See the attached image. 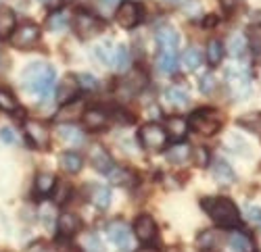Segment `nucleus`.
<instances>
[{"label":"nucleus","instance_id":"22","mask_svg":"<svg viewBox=\"0 0 261 252\" xmlns=\"http://www.w3.org/2000/svg\"><path fill=\"white\" fill-rule=\"evenodd\" d=\"M165 100L171 104V107H180V109H184V107H188L190 96H188V92H186L184 88L173 86V88H167V92H165Z\"/></svg>","mask_w":261,"mask_h":252},{"label":"nucleus","instance_id":"10","mask_svg":"<svg viewBox=\"0 0 261 252\" xmlns=\"http://www.w3.org/2000/svg\"><path fill=\"white\" fill-rule=\"evenodd\" d=\"M73 25H75V32L80 38H92L100 32V21L90 15V13H77L75 15V21H73Z\"/></svg>","mask_w":261,"mask_h":252},{"label":"nucleus","instance_id":"29","mask_svg":"<svg viewBox=\"0 0 261 252\" xmlns=\"http://www.w3.org/2000/svg\"><path fill=\"white\" fill-rule=\"evenodd\" d=\"M57 187V177L53 173H40L36 177V192L42 196H48Z\"/></svg>","mask_w":261,"mask_h":252},{"label":"nucleus","instance_id":"38","mask_svg":"<svg viewBox=\"0 0 261 252\" xmlns=\"http://www.w3.org/2000/svg\"><path fill=\"white\" fill-rule=\"evenodd\" d=\"M190 156L194 159V163H197L199 167H205L207 161H209V152H207V148H203V146H197L194 150H190Z\"/></svg>","mask_w":261,"mask_h":252},{"label":"nucleus","instance_id":"6","mask_svg":"<svg viewBox=\"0 0 261 252\" xmlns=\"http://www.w3.org/2000/svg\"><path fill=\"white\" fill-rule=\"evenodd\" d=\"M107 236L121 252L132 250V229H129L123 221H113L107 225Z\"/></svg>","mask_w":261,"mask_h":252},{"label":"nucleus","instance_id":"25","mask_svg":"<svg viewBox=\"0 0 261 252\" xmlns=\"http://www.w3.org/2000/svg\"><path fill=\"white\" fill-rule=\"evenodd\" d=\"M182 62H184V67H186L188 71H197V69L203 65V54H201V50L194 48V46L186 48L184 54H182Z\"/></svg>","mask_w":261,"mask_h":252},{"label":"nucleus","instance_id":"27","mask_svg":"<svg viewBox=\"0 0 261 252\" xmlns=\"http://www.w3.org/2000/svg\"><path fill=\"white\" fill-rule=\"evenodd\" d=\"M82 248L86 252H107V248H105V244L96 232H86L82 236Z\"/></svg>","mask_w":261,"mask_h":252},{"label":"nucleus","instance_id":"36","mask_svg":"<svg viewBox=\"0 0 261 252\" xmlns=\"http://www.w3.org/2000/svg\"><path fill=\"white\" fill-rule=\"evenodd\" d=\"M75 83H77L80 88H84V90H96V88H98L96 77H94V75H88V73H80V75L75 77Z\"/></svg>","mask_w":261,"mask_h":252},{"label":"nucleus","instance_id":"21","mask_svg":"<svg viewBox=\"0 0 261 252\" xmlns=\"http://www.w3.org/2000/svg\"><path fill=\"white\" fill-rule=\"evenodd\" d=\"M82 113H86V104H84V100H75V102H69V104H65V107H61L57 119L59 121H75Z\"/></svg>","mask_w":261,"mask_h":252},{"label":"nucleus","instance_id":"26","mask_svg":"<svg viewBox=\"0 0 261 252\" xmlns=\"http://www.w3.org/2000/svg\"><path fill=\"white\" fill-rule=\"evenodd\" d=\"M178 52H159L157 56V67L163 73H173L178 69Z\"/></svg>","mask_w":261,"mask_h":252},{"label":"nucleus","instance_id":"43","mask_svg":"<svg viewBox=\"0 0 261 252\" xmlns=\"http://www.w3.org/2000/svg\"><path fill=\"white\" fill-rule=\"evenodd\" d=\"M107 3H109V5H115V3H119V0H107Z\"/></svg>","mask_w":261,"mask_h":252},{"label":"nucleus","instance_id":"1","mask_svg":"<svg viewBox=\"0 0 261 252\" xmlns=\"http://www.w3.org/2000/svg\"><path fill=\"white\" fill-rule=\"evenodd\" d=\"M57 83V71L48 62H30V65L21 71V86L25 92L34 94L40 100H46L48 96H53Z\"/></svg>","mask_w":261,"mask_h":252},{"label":"nucleus","instance_id":"9","mask_svg":"<svg viewBox=\"0 0 261 252\" xmlns=\"http://www.w3.org/2000/svg\"><path fill=\"white\" fill-rule=\"evenodd\" d=\"M25 134L30 138V142L36 146V148H46L48 142H50V132L44 123H40V121H25Z\"/></svg>","mask_w":261,"mask_h":252},{"label":"nucleus","instance_id":"17","mask_svg":"<svg viewBox=\"0 0 261 252\" xmlns=\"http://www.w3.org/2000/svg\"><path fill=\"white\" fill-rule=\"evenodd\" d=\"M80 225H82V223H80V217L73 215V213H61L59 223H57L61 236H73V234H77Z\"/></svg>","mask_w":261,"mask_h":252},{"label":"nucleus","instance_id":"3","mask_svg":"<svg viewBox=\"0 0 261 252\" xmlns=\"http://www.w3.org/2000/svg\"><path fill=\"white\" fill-rule=\"evenodd\" d=\"M138 140H140V144L144 146L146 150H163L169 138H167V134H165V130L161 128V125L146 123L138 132Z\"/></svg>","mask_w":261,"mask_h":252},{"label":"nucleus","instance_id":"11","mask_svg":"<svg viewBox=\"0 0 261 252\" xmlns=\"http://www.w3.org/2000/svg\"><path fill=\"white\" fill-rule=\"evenodd\" d=\"M134 234L142 244H150L157 238V223L150 215H140L134 223Z\"/></svg>","mask_w":261,"mask_h":252},{"label":"nucleus","instance_id":"19","mask_svg":"<svg viewBox=\"0 0 261 252\" xmlns=\"http://www.w3.org/2000/svg\"><path fill=\"white\" fill-rule=\"evenodd\" d=\"M167 138L171 140H184L188 134V121L184 117H171L167 121V130H165Z\"/></svg>","mask_w":261,"mask_h":252},{"label":"nucleus","instance_id":"41","mask_svg":"<svg viewBox=\"0 0 261 252\" xmlns=\"http://www.w3.org/2000/svg\"><path fill=\"white\" fill-rule=\"evenodd\" d=\"M0 140L3 142H7V144H17V136H15V132L11 130V128H3L0 130Z\"/></svg>","mask_w":261,"mask_h":252},{"label":"nucleus","instance_id":"8","mask_svg":"<svg viewBox=\"0 0 261 252\" xmlns=\"http://www.w3.org/2000/svg\"><path fill=\"white\" fill-rule=\"evenodd\" d=\"M115 19L123 29H132L140 21V7L136 3H132V0H123L115 13Z\"/></svg>","mask_w":261,"mask_h":252},{"label":"nucleus","instance_id":"14","mask_svg":"<svg viewBox=\"0 0 261 252\" xmlns=\"http://www.w3.org/2000/svg\"><path fill=\"white\" fill-rule=\"evenodd\" d=\"M222 242H224V236L217 232V229H207V232L199 234V238H197V246H199L201 252H215V250H220Z\"/></svg>","mask_w":261,"mask_h":252},{"label":"nucleus","instance_id":"44","mask_svg":"<svg viewBox=\"0 0 261 252\" xmlns=\"http://www.w3.org/2000/svg\"><path fill=\"white\" fill-rule=\"evenodd\" d=\"M40 3H50V0H40Z\"/></svg>","mask_w":261,"mask_h":252},{"label":"nucleus","instance_id":"35","mask_svg":"<svg viewBox=\"0 0 261 252\" xmlns=\"http://www.w3.org/2000/svg\"><path fill=\"white\" fill-rule=\"evenodd\" d=\"M0 109L7 113H17L19 111V102L9 90H0Z\"/></svg>","mask_w":261,"mask_h":252},{"label":"nucleus","instance_id":"34","mask_svg":"<svg viewBox=\"0 0 261 252\" xmlns=\"http://www.w3.org/2000/svg\"><path fill=\"white\" fill-rule=\"evenodd\" d=\"M228 52L232 56H243L247 52V38L243 34H234L228 42Z\"/></svg>","mask_w":261,"mask_h":252},{"label":"nucleus","instance_id":"37","mask_svg":"<svg viewBox=\"0 0 261 252\" xmlns=\"http://www.w3.org/2000/svg\"><path fill=\"white\" fill-rule=\"evenodd\" d=\"M73 88H75V81H73V77H67L63 81V86H59L57 88V94H59V98H71L73 96Z\"/></svg>","mask_w":261,"mask_h":252},{"label":"nucleus","instance_id":"7","mask_svg":"<svg viewBox=\"0 0 261 252\" xmlns=\"http://www.w3.org/2000/svg\"><path fill=\"white\" fill-rule=\"evenodd\" d=\"M40 40V27L34 23H25L19 29L15 27V32L11 34V42L15 48H34Z\"/></svg>","mask_w":261,"mask_h":252},{"label":"nucleus","instance_id":"5","mask_svg":"<svg viewBox=\"0 0 261 252\" xmlns=\"http://www.w3.org/2000/svg\"><path fill=\"white\" fill-rule=\"evenodd\" d=\"M190 125L197 130L201 136H213L222 128V119L215 115V111H199L190 119Z\"/></svg>","mask_w":261,"mask_h":252},{"label":"nucleus","instance_id":"33","mask_svg":"<svg viewBox=\"0 0 261 252\" xmlns=\"http://www.w3.org/2000/svg\"><path fill=\"white\" fill-rule=\"evenodd\" d=\"M230 246H232L234 252H251V250H253V242H251L249 236L243 234V232H234V234L230 236Z\"/></svg>","mask_w":261,"mask_h":252},{"label":"nucleus","instance_id":"13","mask_svg":"<svg viewBox=\"0 0 261 252\" xmlns=\"http://www.w3.org/2000/svg\"><path fill=\"white\" fill-rule=\"evenodd\" d=\"M159 52H178V44H180V36L176 29L171 27H161L155 36Z\"/></svg>","mask_w":261,"mask_h":252},{"label":"nucleus","instance_id":"16","mask_svg":"<svg viewBox=\"0 0 261 252\" xmlns=\"http://www.w3.org/2000/svg\"><path fill=\"white\" fill-rule=\"evenodd\" d=\"M82 119H84V125L90 132H100L105 125H107V121H109L107 113L100 111V109H86V113L82 115Z\"/></svg>","mask_w":261,"mask_h":252},{"label":"nucleus","instance_id":"15","mask_svg":"<svg viewBox=\"0 0 261 252\" xmlns=\"http://www.w3.org/2000/svg\"><path fill=\"white\" fill-rule=\"evenodd\" d=\"M211 173H213V179H215V181L226 183V185H230V183L236 181L234 169H232V167H230L226 161H222V159H217V161L211 165Z\"/></svg>","mask_w":261,"mask_h":252},{"label":"nucleus","instance_id":"23","mask_svg":"<svg viewBox=\"0 0 261 252\" xmlns=\"http://www.w3.org/2000/svg\"><path fill=\"white\" fill-rule=\"evenodd\" d=\"M15 25H17L15 13L11 9H0V40L9 38L15 32Z\"/></svg>","mask_w":261,"mask_h":252},{"label":"nucleus","instance_id":"4","mask_svg":"<svg viewBox=\"0 0 261 252\" xmlns=\"http://www.w3.org/2000/svg\"><path fill=\"white\" fill-rule=\"evenodd\" d=\"M226 83L232 90V94L236 98H245L251 90V77L249 71L243 67H228L226 69Z\"/></svg>","mask_w":261,"mask_h":252},{"label":"nucleus","instance_id":"45","mask_svg":"<svg viewBox=\"0 0 261 252\" xmlns=\"http://www.w3.org/2000/svg\"><path fill=\"white\" fill-rule=\"evenodd\" d=\"M169 3H180V0H169Z\"/></svg>","mask_w":261,"mask_h":252},{"label":"nucleus","instance_id":"42","mask_svg":"<svg viewBox=\"0 0 261 252\" xmlns=\"http://www.w3.org/2000/svg\"><path fill=\"white\" fill-rule=\"evenodd\" d=\"M138 252H157L155 248H142V250H138Z\"/></svg>","mask_w":261,"mask_h":252},{"label":"nucleus","instance_id":"40","mask_svg":"<svg viewBox=\"0 0 261 252\" xmlns=\"http://www.w3.org/2000/svg\"><path fill=\"white\" fill-rule=\"evenodd\" d=\"M245 215H247V219H249L251 223L261 225V208H259V206H255V204H247V206H245Z\"/></svg>","mask_w":261,"mask_h":252},{"label":"nucleus","instance_id":"18","mask_svg":"<svg viewBox=\"0 0 261 252\" xmlns=\"http://www.w3.org/2000/svg\"><path fill=\"white\" fill-rule=\"evenodd\" d=\"M90 202L100 208V211H107L109 204H111V190L107 185H92L90 187Z\"/></svg>","mask_w":261,"mask_h":252},{"label":"nucleus","instance_id":"2","mask_svg":"<svg viewBox=\"0 0 261 252\" xmlns=\"http://www.w3.org/2000/svg\"><path fill=\"white\" fill-rule=\"evenodd\" d=\"M205 211L209 217L222 227H238L241 225V213L230 198H207L203 200Z\"/></svg>","mask_w":261,"mask_h":252},{"label":"nucleus","instance_id":"30","mask_svg":"<svg viewBox=\"0 0 261 252\" xmlns=\"http://www.w3.org/2000/svg\"><path fill=\"white\" fill-rule=\"evenodd\" d=\"M61 167H63V171H67V173H77V171H82L84 161L77 152H65L61 156Z\"/></svg>","mask_w":261,"mask_h":252},{"label":"nucleus","instance_id":"24","mask_svg":"<svg viewBox=\"0 0 261 252\" xmlns=\"http://www.w3.org/2000/svg\"><path fill=\"white\" fill-rule=\"evenodd\" d=\"M111 67L117 71H125L129 67V50L127 46L119 44L113 48V56H111Z\"/></svg>","mask_w":261,"mask_h":252},{"label":"nucleus","instance_id":"28","mask_svg":"<svg viewBox=\"0 0 261 252\" xmlns=\"http://www.w3.org/2000/svg\"><path fill=\"white\" fill-rule=\"evenodd\" d=\"M190 159V146L188 144H176L167 150V161L176 163V165H184Z\"/></svg>","mask_w":261,"mask_h":252},{"label":"nucleus","instance_id":"32","mask_svg":"<svg viewBox=\"0 0 261 252\" xmlns=\"http://www.w3.org/2000/svg\"><path fill=\"white\" fill-rule=\"evenodd\" d=\"M69 15L65 13V11H59V13H53L50 17H48V21H46V25H48V29H53V32H65L69 27Z\"/></svg>","mask_w":261,"mask_h":252},{"label":"nucleus","instance_id":"39","mask_svg":"<svg viewBox=\"0 0 261 252\" xmlns=\"http://www.w3.org/2000/svg\"><path fill=\"white\" fill-rule=\"evenodd\" d=\"M199 90H201L203 94H211V92L215 90V77H213V75H203V77L199 79Z\"/></svg>","mask_w":261,"mask_h":252},{"label":"nucleus","instance_id":"31","mask_svg":"<svg viewBox=\"0 0 261 252\" xmlns=\"http://www.w3.org/2000/svg\"><path fill=\"white\" fill-rule=\"evenodd\" d=\"M224 58V44L220 40H211L207 44V62L211 67H217Z\"/></svg>","mask_w":261,"mask_h":252},{"label":"nucleus","instance_id":"12","mask_svg":"<svg viewBox=\"0 0 261 252\" xmlns=\"http://www.w3.org/2000/svg\"><path fill=\"white\" fill-rule=\"evenodd\" d=\"M90 163L98 173H105V175H109L115 169V163H113L111 154H109L102 146H94V148L90 150Z\"/></svg>","mask_w":261,"mask_h":252},{"label":"nucleus","instance_id":"20","mask_svg":"<svg viewBox=\"0 0 261 252\" xmlns=\"http://www.w3.org/2000/svg\"><path fill=\"white\" fill-rule=\"evenodd\" d=\"M59 136L63 142H67L69 146H80L86 142V136L82 130H77L75 125H61L59 128Z\"/></svg>","mask_w":261,"mask_h":252}]
</instances>
